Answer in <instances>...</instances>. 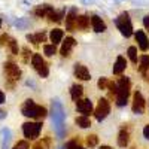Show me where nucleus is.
Listing matches in <instances>:
<instances>
[{
  "label": "nucleus",
  "instance_id": "obj_1",
  "mask_svg": "<svg viewBox=\"0 0 149 149\" xmlns=\"http://www.w3.org/2000/svg\"><path fill=\"white\" fill-rule=\"evenodd\" d=\"M64 119H66V113H64L63 104L60 103V100H54L52 102V122H54V128L58 134V137H64L66 134Z\"/></svg>",
  "mask_w": 149,
  "mask_h": 149
},
{
  "label": "nucleus",
  "instance_id": "obj_2",
  "mask_svg": "<svg viewBox=\"0 0 149 149\" xmlns=\"http://www.w3.org/2000/svg\"><path fill=\"white\" fill-rule=\"evenodd\" d=\"M21 112H22V115L24 116H27V118H33V119H42L46 116V109L43 106H39V104H36L33 100H26L21 107Z\"/></svg>",
  "mask_w": 149,
  "mask_h": 149
},
{
  "label": "nucleus",
  "instance_id": "obj_3",
  "mask_svg": "<svg viewBox=\"0 0 149 149\" xmlns=\"http://www.w3.org/2000/svg\"><path fill=\"white\" fill-rule=\"evenodd\" d=\"M130 79L127 76H122L118 82V91H116V104L118 106H125L128 102V97H130Z\"/></svg>",
  "mask_w": 149,
  "mask_h": 149
},
{
  "label": "nucleus",
  "instance_id": "obj_4",
  "mask_svg": "<svg viewBox=\"0 0 149 149\" xmlns=\"http://www.w3.org/2000/svg\"><path fill=\"white\" fill-rule=\"evenodd\" d=\"M116 27L118 30L125 36V37H130L133 34V26H131V19L128 17L127 12H124V14H121L116 19Z\"/></svg>",
  "mask_w": 149,
  "mask_h": 149
},
{
  "label": "nucleus",
  "instance_id": "obj_5",
  "mask_svg": "<svg viewBox=\"0 0 149 149\" xmlns=\"http://www.w3.org/2000/svg\"><path fill=\"white\" fill-rule=\"evenodd\" d=\"M40 130H42V122H26V124H22V133L24 136H26L27 139H37L39 137V134H40Z\"/></svg>",
  "mask_w": 149,
  "mask_h": 149
},
{
  "label": "nucleus",
  "instance_id": "obj_6",
  "mask_svg": "<svg viewBox=\"0 0 149 149\" xmlns=\"http://www.w3.org/2000/svg\"><path fill=\"white\" fill-rule=\"evenodd\" d=\"M31 64L34 67V70L40 74L42 78H46L49 74V69H48V64L45 63V60L42 58L40 54H33L31 55Z\"/></svg>",
  "mask_w": 149,
  "mask_h": 149
},
{
  "label": "nucleus",
  "instance_id": "obj_7",
  "mask_svg": "<svg viewBox=\"0 0 149 149\" xmlns=\"http://www.w3.org/2000/svg\"><path fill=\"white\" fill-rule=\"evenodd\" d=\"M109 112H110V104L109 102L106 100V98H100L97 103V107L94 110V115H95V119L97 121H103L107 115H109Z\"/></svg>",
  "mask_w": 149,
  "mask_h": 149
},
{
  "label": "nucleus",
  "instance_id": "obj_8",
  "mask_svg": "<svg viewBox=\"0 0 149 149\" xmlns=\"http://www.w3.org/2000/svg\"><path fill=\"white\" fill-rule=\"evenodd\" d=\"M5 73H6V76H8V81H12V82H15V81H18L21 78L19 67L15 63H10V61L5 63Z\"/></svg>",
  "mask_w": 149,
  "mask_h": 149
},
{
  "label": "nucleus",
  "instance_id": "obj_9",
  "mask_svg": "<svg viewBox=\"0 0 149 149\" xmlns=\"http://www.w3.org/2000/svg\"><path fill=\"white\" fill-rule=\"evenodd\" d=\"M133 112L136 115H142L145 112V98L139 91H136L133 95Z\"/></svg>",
  "mask_w": 149,
  "mask_h": 149
},
{
  "label": "nucleus",
  "instance_id": "obj_10",
  "mask_svg": "<svg viewBox=\"0 0 149 149\" xmlns=\"http://www.w3.org/2000/svg\"><path fill=\"white\" fill-rule=\"evenodd\" d=\"M76 109L84 116H88L90 113H93V103L90 98H82V100L76 102Z\"/></svg>",
  "mask_w": 149,
  "mask_h": 149
},
{
  "label": "nucleus",
  "instance_id": "obj_11",
  "mask_svg": "<svg viewBox=\"0 0 149 149\" xmlns=\"http://www.w3.org/2000/svg\"><path fill=\"white\" fill-rule=\"evenodd\" d=\"M76 9H70L69 14L66 15V30L69 31H74V29H76Z\"/></svg>",
  "mask_w": 149,
  "mask_h": 149
},
{
  "label": "nucleus",
  "instance_id": "obj_12",
  "mask_svg": "<svg viewBox=\"0 0 149 149\" xmlns=\"http://www.w3.org/2000/svg\"><path fill=\"white\" fill-rule=\"evenodd\" d=\"M74 76H76L78 79H81V81H90L91 79V74H90L88 69H86L85 66H82V64L74 66Z\"/></svg>",
  "mask_w": 149,
  "mask_h": 149
},
{
  "label": "nucleus",
  "instance_id": "obj_13",
  "mask_svg": "<svg viewBox=\"0 0 149 149\" xmlns=\"http://www.w3.org/2000/svg\"><path fill=\"white\" fill-rule=\"evenodd\" d=\"M74 45H76V42H74L73 37H66V40L63 42V46H61V49H60V54L63 57H69Z\"/></svg>",
  "mask_w": 149,
  "mask_h": 149
},
{
  "label": "nucleus",
  "instance_id": "obj_14",
  "mask_svg": "<svg viewBox=\"0 0 149 149\" xmlns=\"http://www.w3.org/2000/svg\"><path fill=\"white\" fill-rule=\"evenodd\" d=\"M136 40H137L139 48L142 49V51H146V49L149 48V40H148V36L145 34V31H143V30H137V31H136Z\"/></svg>",
  "mask_w": 149,
  "mask_h": 149
},
{
  "label": "nucleus",
  "instance_id": "obj_15",
  "mask_svg": "<svg viewBox=\"0 0 149 149\" xmlns=\"http://www.w3.org/2000/svg\"><path fill=\"white\" fill-rule=\"evenodd\" d=\"M91 26H93V30L97 31V33L106 31V24H104V21H103L100 17H97V15L91 17Z\"/></svg>",
  "mask_w": 149,
  "mask_h": 149
},
{
  "label": "nucleus",
  "instance_id": "obj_16",
  "mask_svg": "<svg viewBox=\"0 0 149 149\" xmlns=\"http://www.w3.org/2000/svg\"><path fill=\"white\" fill-rule=\"evenodd\" d=\"M54 12V8L49 6V5H40L34 9V14L39 17V18H45V17H49Z\"/></svg>",
  "mask_w": 149,
  "mask_h": 149
},
{
  "label": "nucleus",
  "instance_id": "obj_17",
  "mask_svg": "<svg viewBox=\"0 0 149 149\" xmlns=\"http://www.w3.org/2000/svg\"><path fill=\"white\" fill-rule=\"evenodd\" d=\"M128 142H130V131L127 127H124V128H121V131L118 134V145L121 148H125L128 145Z\"/></svg>",
  "mask_w": 149,
  "mask_h": 149
},
{
  "label": "nucleus",
  "instance_id": "obj_18",
  "mask_svg": "<svg viewBox=\"0 0 149 149\" xmlns=\"http://www.w3.org/2000/svg\"><path fill=\"white\" fill-rule=\"evenodd\" d=\"M127 67V61L124 57H118L116 61H115V64H113V73L115 74H121L124 70H125Z\"/></svg>",
  "mask_w": 149,
  "mask_h": 149
},
{
  "label": "nucleus",
  "instance_id": "obj_19",
  "mask_svg": "<svg viewBox=\"0 0 149 149\" xmlns=\"http://www.w3.org/2000/svg\"><path fill=\"white\" fill-rule=\"evenodd\" d=\"M82 94H84V88H82V85H78V84L72 85V88H70V95H72V98H73L74 102L81 100Z\"/></svg>",
  "mask_w": 149,
  "mask_h": 149
},
{
  "label": "nucleus",
  "instance_id": "obj_20",
  "mask_svg": "<svg viewBox=\"0 0 149 149\" xmlns=\"http://www.w3.org/2000/svg\"><path fill=\"white\" fill-rule=\"evenodd\" d=\"M88 27H90V18L86 15L78 17V19H76V29H79V30H88Z\"/></svg>",
  "mask_w": 149,
  "mask_h": 149
},
{
  "label": "nucleus",
  "instance_id": "obj_21",
  "mask_svg": "<svg viewBox=\"0 0 149 149\" xmlns=\"http://www.w3.org/2000/svg\"><path fill=\"white\" fill-rule=\"evenodd\" d=\"M63 36H64L63 30H60V29H54V30L51 31V34H49V37H51V42H52V45H57V43H60L61 40H63Z\"/></svg>",
  "mask_w": 149,
  "mask_h": 149
},
{
  "label": "nucleus",
  "instance_id": "obj_22",
  "mask_svg": "<svg viewBox=\"0 0 149 149\" xmlns=\"http://www.w3.org/2000/svg\"><path fill=\"white\" fill-rule=\"evenodd\" d=\"M27 40L33 42L34 45L40 43V42H45L46 40V34L42 31V33H36V34H27Z\"/></svg>",
  "mask_w": 149,
  "mask_h": 149
},
{
  "label": "nucleus",
  "instance_id": "obj_23",
  "mask_svg": "<svg viewBox=\"0 0 149 149\" xmlns=\"http://www.w3.org/2000/svg\"><path fill=\"white\" fill-rule=\"evenodd\" d=\"M139 70H140L142 74H146V72L149 70V57H148V55L140 57V66H139Z\"/></svg>",
  "mask_w": 149,
  "mask_h": 149
},
{
  "label": "nucleus",
  "instance_id": "obj_24",
  "mask_svg": "<svg viewBox=\"0 0 149 149\" xmlns=\"http://www.w3.org/2000/svg\"><path fill=\"white\" fill-rule=\"evenodd\" d=\"M76 124L81 127V128H88L90 125H91V119L88 118V116H78L76 118Z\"/></svg>",
  "mask_w": 149,
  "mask_h": 149
},
{
  "label": "nucleus",
  "instance_id": "obj_25",
  "mask_svg": "<svg viewBox=\"0 0 149 149\" xmlns=\"http://www.w3.org/2000/svg\"><path fill=\"white\" fill-rule=\"evenodd\" d=\"M43 52H45L48 57H52V55L57 52V48H55V45H52V43H51V45H45V46H43Z\"/></svg>",
  "mask_w": 149,
  "mask_h": 149
},
{
  "label": "nucleus",
  "instance_id": "obj_26",
  "mask_svg": "<svg viewBox=\"0 0 149 149\" xmlns=\"http://www.w3.org/2000/svg\"><path fill=\"white\" fill-rule=\"evenodd\" d=\"M128 57L133 63H137V48L136 46H130L128 48Z\"/></svg>",
  "mask_w": 149,
  "mask_h": 149
},
{
  "label": "nucleus",
  "instance_id": "obj_27",
  "mask_svg": "<svg viewBox=\"0 0 149 149\" xmlns=\"http://www.w3.org/2000/svg\"><path fill=\"white\" fill-rule=\"evenodd\" d=\"M63 15H64V12L61 10V12H57V10H54L51 15H49L48 18L51 19V21H55V22H58V21H61V18H63Z\"/></svg>",
  "mask_w": 149,
  "mask_h": 149
},
{
  "label": "nucleus",
  "instance_id": "obj_28",
  "mask_svg": "<svg viewBox=\"0 0 149 149\" xmlns=\"http://www.w3.org/2000/svg\"><path fill=\"white\" fill-rule=\"evenodd\" d=\"M97 143H98V137H97L95 134H91V136H88V137H86V145H88L90 148L97 146Z\"/></svg>",
  "mask_w": 149,
  "mask_h": 149
},
{
  "label": "nucleus",
  "instance_id": "obj_29",
  "mask_svg": "<svg viewBox=\"0 0 149 149\" xmlns=\"http://www.w3.org/2000/svg\"><path fill=\"white\" fill-rule=\"evenodd\" d=\"M66 149H85V148L79 145V139H78V140L74 139V140H72V142H69V143L66 145Z\"/></svg>",
  "mask_w": 149,
  "mask_h": 149
},
{
  "label": "nucleus",
  "instance_id": "obj_30",
  "mask_svg": "<svg viewBox=\"0 0 149 149\" xmlns=\"http://www.w3.org/2000/svg\"><path fill=\"white\" fill-rule=\"evenodd\" d=\"M109 82L110 81H107L106 78H100V79H98V82H97V85H98V88H100V90H107Z\"/></svg>",
  "mask_w": 149,
  "mask_h": 149
},
{
  "label": "nucleus",
  "instance_id": "obj_31",
  "mask_svg": "<svg viewBox=\"0 0 149 149\" xmlns=\"http://www.w3.org/2000/svg\"><path fill=\"white\" fill-rule=\"evenodd\" d=\"M14 149H30V145H29L27 140H19V142L14 146Z\"/></svg>",
  "mask_w": 149,
  "mask_h": 149
},
{
  "label": "nucleus",
  "instance_id": "obj_32",
  "mask_svg": "<svg viewBox=\"0 0 149 149\" xmlns=\"http://www.w3.org/2000/svg\"><path fill=\"white\" fill-rule=\"evenodd\" d=\"M9 48H10V52H12V54H18V45H17V40H15V39H10Z\"/></svg>",
  "mask_w": 149,
  "mask_h": 149
},
{
  "label": "nucleus",
  "instance_id": "obj_33",
  "mask_svg": "<svg viewBox=\"0 0 149 149\" xmlns=\"http://www.w3.org/2000/svg\"><path fill=\"white\" fill-rule=\"evenodd\" d=\"M10 42V37L8 34H3L2 37H0V46H5V45H9Z\"/></svg>",
  "mask_w": 149,
  "mask_h": 149
},
{
  "label": "nucleus",
  "instance_id": "obj_34",
  "mask_svg": "<svg viewBox=\"0 0 149 149\" xmlns=\"http://www.w3.org/2000/svg\"><path fill=\"white\" fill-rule=\"evenodd\" d=\"M29 57H30L29 48H22V61L24 63H29Z\"/></svg>",
  "mask_w": 149,
  "mask_h": 149
},
{
  "label": "nucleus",
  "instance_id": "obj_35",
  "mask_svg": "<svg viewBox=\"0 0 149 149\" xmlns=\"http://www.w3.org/2000/svg\"><path fill=\"white\" fill-rule=\"evenodd\" d=\"M143 26H145L146 30H149V15H146V17L143 18Z\"/></svg>",
  "mask_w": 149,
  "mask_h": 149
},
{
  "label": "nucleus",
  "instance_id": "obj_36",
  "mask_svg": "<svg viewBox=\"0 0 149 149\" xmlns=\"http://www.w3.org/2000/svg\"><path fill=\"white\" fill-rule=\"evenodd\" d=\"M143 136H145V137L149 140V124H148V125L143 128Z\"/></svg>",
  "mask_w": 149,
  "mask_h": 149
},
{
  "label": "nucleus",
  "instance_id": "obj_37",
  "mask_svg": "<svg viewBox=\"0 0 149 149\" xmlns=\"http://www.w3.org/2000/svg\"><path fill=\"white\" fill-rule=\"evenodd\" d=\"M31 149H45V148H43V145H42V143L39 142V143H36V145H34V146H33Z\"/></svg>",
  "mask_w": 149,
  "mask_h": 149
},
{
  "label": "nucleus",
  "instance_id": "obj_38",
  "mask_svg": "<svg viewBox=\"0 0 149 149\" xmlns=\"http://www.w3.org/2000/svg\"><path fill=\"white\" fill-rule=\"evenodd\" d=\"M6 110H2V109H0V119H3V118H6Z\"/></svg>",
  "mask_w": 149,
  "mask_h": 149
},
{
  "label": "nucleus",
  "instance_id": "obj_39",
  "mask_svg": "<svg viewBox=\"0 0 149 149\" xmlns=\"http://www.w3.org/2000/svg\"><path fill=\"white\" fill-rule=\"evenodd\" d=\"M2 103H5V94L0 91V104H2Z\"/></svg>",
  "mask_w": 149,
  "mask_h": 149
},
{
  "label": "nucleus",
  "instance_id": "obj_40",
  "mask_svg": "<svg viewBox=\"0 0 149 149\" xmlns=\"http://www.w3.org/2000/svg\"><path fill=\"white\" fill-rule=\"evenodd\" d=\"M98 149H112V148H110V146H100Z\"/></svg>",
  "mask_w": 149,
  "mask_h": 149
},
{
  "label": "nucleus",
  "instance_id": "obj_41",
  "mask_svg": "<svg viewBox=\"0 0 149 149\" xmlns=\"http://www.w3.org/2000/svg\"><path fill=\"white\" fill-rule=\"evenodd\" d=\"M0 24H2V21H0Z\"/></svg>",
  "mask_w": 149,
  "mask_h": 149
},
{
  "label": "nucleus",
  "instance_id": "obj_42",
  "mask_svg": "<svg viewBox=\"0 0 149 149\" xmlns=\"http://www.w3.org/2000/svg\"><path fill=\"white\" fill-rule=\"evenodd\" d=\"M148 79H149V76H148Z\"/></svg>",
  "mask_w": 149,
  "mask_h": 149
}]
</instances>
